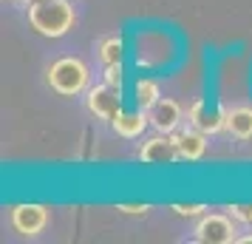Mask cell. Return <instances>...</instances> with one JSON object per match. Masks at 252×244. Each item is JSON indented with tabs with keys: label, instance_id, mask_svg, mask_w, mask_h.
Instances as JSON below:
<instances>
[{
	"label": "cell",
	"instance_id": "6da1fadb",
	"mask_svg": "<svg viewBox=\"0 0 252 244\" xmlns=\"http://www.w3.org/2000/svg\"><path fill=\"white\" fill-rule=\"evenodd\" d=\"M74 6L71 0H34L29 6V23L43 37H63L74 26Z\"/></svg>",
	"mask_w": 252,
	"mask_h": 244
},
{
	"label": "cell",
	"instance_id": "7a4b0ae2",
	"mask_svg": "<svg viewBox=\"0 0 252 244\" xmlns=\"http://www.w3.org/2000/svg\"><path fill=\"white\" fill-rule=\"evenodd\" d=\"M48 85L63 97H77L88 88V66L80 57H60L48 69Z\"/></svg>",
	"mask_w": 252,
	"mask_h": 244
},
{
	"label": "cell",
	"instance_id": "3957f363",
	"mask_svg": "<svg viewBox=\"0 0 252 244\" xmlns=\"http://www.w3.org/2000/svg\"><path fill=\"white\" fill-rule=\"evenodd\" d=\"M119 91H122V88H116V85H111V82L91 88L88 97H85L88 111H91L96 119H108V122H114V116L122 111V97H119Z\"/></svg>",
	"mask_w": 252,
	"mask_h": 244
},
{
	"label": "cell",
	"instance_id": "277c9868",
	"mask_svg": "<svg viewBox=\"0 0 252 244\" xmlns=\"http://www.w3.org/2000/svg\"><path fill=\"white\" fill-rule=\"evenodd\" d=\"M235 224L221 216V213H210V216H201L198 224H195V242L201 244H229L235 242Z\"/></svg>",
	"mask_w": 252,
	"mask_h": 244
},
{
	"label": "cell",
	"instance_id": "5b68a950",
	"mask_svg": "<svg viewBox=\"0 0 252 244\" xmlns=\"http://www.w3.org/2000/svg\"><path fill=\"white\" fill-rule=\"evenodd\" d=\"M9 219H12V227L20 236L34 239L48 224V210L43 205H17V208H12V216Z\"/></svg>",
	"mask_w": 252,
	"mask_h": 244
},
{
	"label": "cell",
	"instance_id": "8992f818",
	"mask_svg": "<svg viewBox=\"0 0 252 244\" xmlns=\"http://www.w3.org/2000/svg\"><path fill=\"white\" fill-rule=\"evenodd\" d=\"M139 159L145 165H167V162H176L182 159L179 156V145H176V137L164 134V137H153L142 145L139 151Z\"/></svg>",
	"mask_w": 252,
	"mask_h": 244
},
{
	"label": "cell",
	"instance_id": "52a82bcc",
	"mask_svg": "<svg viewBox=\"0 0 252 244\" xmlns=\"http://www.w3.org/2000/svg\"><path fill=\"white\" fill-rule=\"evenodd\" d=\"M190 122H193V128L204 131L210 137V134H218V131L227 128V111L224 108H210V103L195 100L190 105Z\"/></svg>",
	"mask_w": 252,
	"mask_h": 244
},
{
	"label": "cell",
	"instance_id": "ba28073f",
	"mask_svg": "<svg viewBox=\"0 0 252 244\" xmlns=\"http://www.w3.org/2000/svg\"><path fill=\"white\" fill-rule=\"evenodd\" d=\"M148 119L159 134H170V131H176L179 119H182V105L176 103V100L159 97V103L153 105V108H148Z\"/></svg>",
	"mask_w": 252,
	"mask_h": 244
},
{
	"label": "cell",
	"instance_id": "9c48e42d",
	"mask_svg": "<svg viewBox=\"0 0 252 244\" xmlns=\"http://www.w3.org/2000/svg\"><path fill=\"white\" fill-rule=\"evenodd\" d=\"M111 125H114V131L119 137L133 139V137H142L145 134V128L150 125V119H148V111H119Z\"/></svg>",
	"mask_w": 252,
	"mask_h": 244
},
{
	"label": "cell",
	"instance_id": "30bf717a",
	"mask_svg": "<svg viewBox=\"0 0 252 244\" xmlns=\"http://www.w3.org/2000/svg\"><path fill=\"white\" fill-rule=\"evenodd\" d=\"M176 145H179V156L187 159V162H195L201 159L207 151V134L198 128H187L182 134H176Z\"/></svg>",
	"mask_w": 252,
	"mask_h": 244
},
{
	"label": "cell",
	"instance_id": "8fae6325",
	"mask_svg": "<svg viewBox=\"0 0 252 244\" xmlns=\"http://www.w3.org/2000/svg\"><path fill=\"white\" fill-rule=\"evenodd\" d=\"M227 131L238 139H250L252 137V108L241 105V108H232L227 111Z\"/></svg>",
	"mask_w": 252,
	"mask_h": 244
},
{
	"label": "cell",
	"instance_id": "7c38bea8",
	"mask_svg": "<svg viewBox=\"0 0 252 244\" xmlns=\"http://www.w3.org/2000/svg\"><path fill=\"white\" fill-rule=\"evenodd\" d=\"M133 94H136V105L142 111H148L159 103V82L148 80V77H139L136 85H133Z\"/></svg>",
	"mask_w": 252,
	"mask_h": 244
},
{
	"label": "cell",
	"instance_id": "4fadbf2b",
	"mask_svg": "<svg viewBox=\"0 0 252 244\" xmlns=\"http://www.w3.org/2000/svg\"><path fill=\"white\" fill-rule=\"evenodd\" d=\"M99 60H102V66H114V63H122V57H125V43H122V37H105L102 43H99Z\"/></svg>",
	"mask_w": 252,
	"mask_h": 244
},
{
	"label": "cell",
	"instance_id": "5bb4252c",
	"mask_svg": "<svg viewBox=\"0 0 252 244\" xmlns=\"http://www.w3.org/2000/svg\"><path fill=\"white\" fill-rule=\"evenodd\" d=\"M173 213L176 216H184V219H201L204 216V205H173Z\"/></svg>",
	"mask_w": 252,
	"mask_h": 244
},
{
	"label": "cell",
	"instance_id": "9a60e30c",
	"mask_svg": "<svg viewBox=\"0 0 252 244\" xmlns=\"http://www.w3.org/2000/svg\"><path fill=\"white\" fill-rule=\"evenodd\" d=\"M105 82H111V85H116V88H122V82H125V71H122V63L105 66Z\"/></svg>",
	"mask_w": 252,
	"mask_h": 244
},
{
	"label": "cell",
	"instance_id": "2e32d148",
	"mask_svg": "<svg viewBox=\"0 0 252 244\" xmlns=\"http://www.w3.org/2000/svg\"><path fill=\"white\" fill-rule=\"evenodd\" d=\"M119 210L127 213V216H145L150 210V205H145V202H142V205H119Z\"/></svg>",
	"mask_w": 252,
	"mask_h": 244
},
{
	"label": "cell",
	"instance_id": "e0dca14e",
	"mask_svg": "<svg viewBox=\"0 0 252 244\" xmlns=\"http://www.w3.org/2000/svg\"><path fill=\"white\" fill-rule=\"evenodd\" d=\"M238 244H252V236H244V239H235Z\"/></svg>",
	"mask_w": 252,
	"mask_h": 244
}]
</instances>
